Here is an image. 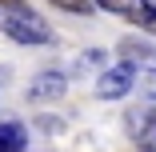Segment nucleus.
Masks as SVG:
<instances>
[{
    "instance_id": "obj_1",
    "label": "nucleus",
    "mask_w": 156,
    "mask_h": 152,
    "mask_svg": "<svg viewBox=\"0 0 156 152\" xmlns=\"http://www.w3.org/2000/svg\"><path fill=\"white\" fill-rule=\"evenodd\" d=\"M0 32L16 44H28V48H44L52 44V28L44 16H36V8H24V12H0Z\"/></svg>"
},
{
    "instance_id": "obj_7",
    "label": "nucleus",
    "mask_w": 156,
    "mask_h": 152,
    "mask_svg": "<svg viewBox=\"0 0 156 152\" xmlns=\"http://www.w3.org/2000/svg\"><path fill=\"white\" fill-rule=\"evenodd\" d=\"M96 8H104V12H116V16H128V12L136 8V0H96Z\"/></svg>"
},
{
    "instance_id": "obj_6",
    "label": "nucleus",
    "mask_w": 156,
    "mask_h": 152,
    "mask_svg": "<svg viewBox=\"0 0 156 152\" xmlns=\"http://www.w3.org/2000/svg\"><path fill=\"white\" fill-rule=\"evenodd\" d=\"M60 12H72V16H92L96 12V0H52Z\"/></svg>"
},
{
    "instance_id": "obj_3",
    "label": "nucleus",
    "mask_w": 156,
    "mask_h": 152,
    "mask_svg": "<svg viewBox=\"0 0 156 152\" xmlns=\"http://www.w3.org/2000/svg\"><path fill=\"white\" fill-rule=\"evenodd\" d=\"M68 92V80L60 76V72H40V76H32L28 80V100H56V96H64Z\"/></svg>"
},
{
    "instance_id": "obj_4",
    "label": "nucleus",
    "mask_w": 156,
    "mask_h": 152,
    "mask_svg": "<svg viewBox=\"0 0 156 152\" xmlns=\"http://www.w3.org/2000/svg\"><path fill=\"white\" fill-rule=\"evenodd\" d=\"M124 128H128V136H132V140H144V136L156 128V108H152V100H148V104H140V108H132L128 116H124Z\"/></svg>"
},
{
    "instance_id": "obj_8",
    "label": "nucleus",
    "mask_w": 156,
    "mask_h": 152,
    "mask_svg": "<svg viewBox=\"0 0 156 152\" xmlns=\"http://www.w3.org/2000/svg\"><path fill=\"white\" fill-rule=\"evenodd\" d=\"M144 96L156 104V68H152V72H144Z\"/></svg>"
},
{
    "instance_id": "obj_5",
    "label": "nucleus",
    "mask_w": 156,
    "mask_h": 152,
    "mask_svg": "<svg viewBox=\"0 0 156 152\" xmlns=\"http://www.w3.org/2000/svg\"><path fill=\"white\" fill-rule=\"evenodd\" d=\"M24 144H28L24 124H16V120H4V124H0V152H24Z\"/></svg>"
},
{
    "instance_id": "obj_2",
    "label": "nucleus",
    "mask_w": 156,
    "mask_h": 152,
    "mask_svg": "<svg viewBox=\"0 0 156 152\" xmlns=\"http://www.w3.org/2000/svg\"><path fill=\"white\" fill-rule=\"evenodd\" d=\"M140 80V68L132 64V60H120V64H112L108 72H100L96 80V96L100 100H120V96H128L132 88Z\"/></svg>"
},
{
    "instance_id": "obj_9",
    "label": "nucleus",
    "mask_w": 156,
    "mask_h": 152,
    "mask_svg": "<svg viewBox=\"0 0 156 152\" xmlns=\"http://www.w3.org/2000/svg\"><path fill=\"white\" fill-rule=\"evenodd\" d=\"M80 60H84V64H100V60H104V52H100V48H92V52H84Z\"/></svg>"
}]
</instances>
